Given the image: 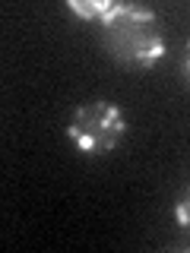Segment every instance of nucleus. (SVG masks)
Returning a JSON list of instances; mask_svg holds the SVG:
<instances>
[{
	"instance_id": "nucleus-4",
	"label": "nucleus",
	"mask_w": 190,
	"mask_h": 253,
	"mask_svg": "<svg viewBox=\"0 0 190 253\" xmlns=\"http://www.w3.org/2000/svg\"><path fill=\"white\" fill-rule=\"evenodd\" d=\"M178 221L187 225V196H181V203H178Z\"/></svg>"
},
{
	"instance_id": "nucleus-1",
	"label": "nucleus",
	"mask_w": 190,
	"mask_h": 253,
	"mask_svg": "<svg viewBox=\"0 0 190 253\" xmlns=\"http://www.w3.org/2000/svg\"><path fill=\"white\" fill-rule=\"evenodd\" d=\"M101 22V35L111 57L124 67H152L165 57V38L155 26V13L137 3H111Z\"/></svg>"
},
{
	"instance_id": "nucleus-3",
	"label": "nucleus",
	"mask_w": 190,
	"mask_h": 253,
	"mask_svg": "<svg viewBox=\"0 0 190 253\" xmlns=\"http://www.w3.org/2000/svg\"><path fill=\"white\" fill-rule=\"evenodd\" d=\"M67 10L83 16V19H105V13L111 10V0H70Z\"/></svg>"
},
{
	"instance_id": "nucleus-2",
	"label": "nucleus",
	"mask_w": 190,
	"mask_h": 253,
	"mask_svg": "<svg viewBox=\"0 0 190 253\" xmlns=\"http://www.w3.org/2000/svg\"><path fill=\"white\" fill-rule=\"evenodd\" d=\"M124 133H127V124L121 117V108L108 105V101H92V105L76 108L67 126V136L86 155L111 152L124 139Z\"/></svg>"
}]
</instances>
